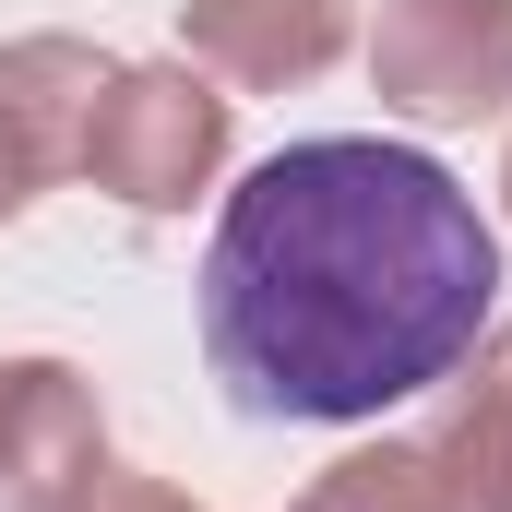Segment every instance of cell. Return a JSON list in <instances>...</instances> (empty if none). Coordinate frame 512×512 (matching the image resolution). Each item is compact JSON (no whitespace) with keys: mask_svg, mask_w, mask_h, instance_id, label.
<instances>
[{"mask_svg":"<svg viewBox=\"0 0 512 512\" xmlns=\"http://www.w3.org/2000/svg\"><path fill=\"white\" fill-rule=\"evenodd\" d=\"M501 239L477 191L382 131L262 155L203 251V358L262 429H346L441 393L489 334Z\"/></svg>","mask_w":512,"mask_h":512,"instance_id":"obj_1","label":"cell"},{"mask_svg":"<svg viewBox=\"0 0 512 512\" xmlns=\"http://www.w3.org/2000/svg\"><path fill=\"white\" fill-rule=\"evenodd\" d=\"M227 120L239 96H215L203 60H120L84 120V179L131 215H191L227 167Z\"/></svg>","mask_w":512,"mask_h":512,"instance_id":"obj_2","label":"cell"},{"mask_svg":"<svg viewBox=\"0 0 512 512\" xmlns=\"http://www.w3.org/2000/svg\"><path fill=\"white\" fill-rule=\"evenodd\" d=\"M370 84L393 120L465 131L512 108V0H382L370 24Z\"/></svg>","mask_w":512,"mask_h":512,"instance_id":"obj_3","label":"cell"},{"mask_svg":"<svg viewBox=\"0 0 512 512\" xmlns=\"http://www.w3.org/2000/svg\"><path fill=\"white\" fill-rule=\"evenodd\" d=\"M108 477V405L72 358H0V512H84Z\"/></svg>","mask_w":512,"mask_h":512,"instance_id":"obj_4","label":"cell"},{"mask_svg":"<svg viewBox=\"0 0 512 512\" xmlns=\"http://www.w3.org/2000/svg\"><path fill=\"white\" fill-rule=\"evenodd\" d=\"M108 72H120V60H96L84 36H12V48H0V227H12L48 179L84 167V120H96Z\"/></svg>","mask_w":512,"mask_h":512,"instance_id":"obj_5","label":"cell"},{"mask_svg":"<svg viewBox=\"0 0 512 512\" xmlns=\"http://www.w3.org/2000/svg\"><path fill=\"white\" fill-rule=\"evenodd\" d=\"M441 512H512V322L465 346V370L441 382V417L417 429Z\"/></svg>","mask_w":512,"mask_h":512,"instance_id":"obj_6","label":"cell"},{"mask_svg":"<svg viewBox=\"0 0 512 512\" xmlns=\"http://www.w3.org/2000/svg\"><path fill=\"white\" fill-rule=\"evenodd\" d=\"M179 48L215 72V84H310L346 60V0H179Z\"/></svg>","mask_w":512,"mask_h":512,"instance_id":"obj_7","label":"cell"},{"mask_svg":"<svg viewBox=\"0 0 512 512\" xmlns=\"http://www.w3.org/2000/svg\"><path fill=\"white\" fill-rule=\"evenodd\" d=\"M286 512H441V489H429V453L417 441H370V453L322 465Z\"/></svg>","mask_w":512,"mask_h":512,"instance_id":"obj_8","label":"cell"},{"mask_svg":"<svg viewBox=\"0 0 512 512\" xmlns=\"http://www.w3.org/2000/svg\"><path fill=\"white\" fill-rule=\"evenodd\" d=\"M84 512H203V501H191V489H167V477H120V465H108Z\"/></svg>","mask_w":512,"mask_h":512,"instance_id":"obj_9","label":"cell"},{"mask_svg":"<svg viewBox=\"0 0 512 512\" xmlns=\"http://www.w3.org/2000/svg\"><path fill=\"white\" fill-rule=\"evenodd\" d=\"M501 203H512V155H501Z\"/></svg>","mask_w":512,"mask_h":512,"instance_id":"obj_10","label":"cell"}]
</instances>
